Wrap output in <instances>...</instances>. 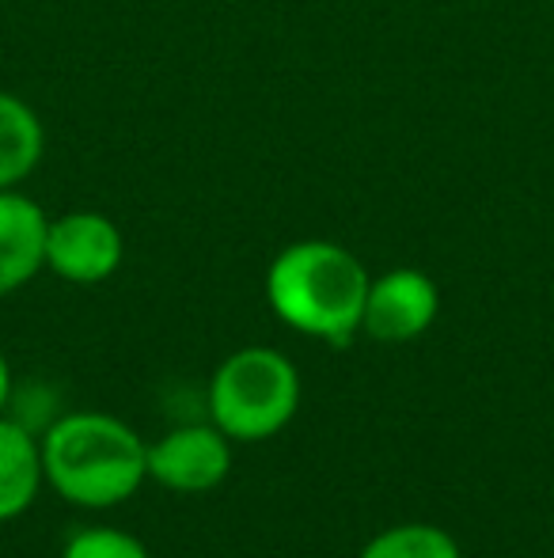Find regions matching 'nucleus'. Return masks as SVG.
Segmentation results:
<instances>
[{
	"mask_svg": "<svg viewBox=\"0 0 554 558\" xmlns=\"http://www.w3.org/2000/svg\"><path fill=\"white\" fill-rule=\"evenodd\" d=\"M365 263L331 240L288 243L267 270V301L274 316L293 331L346 345L361 331L365 296H369Z\"/></svg>",
	"mask_w": 554,
	"mask_h": 558,
	"instance_id": "f257e3e1",
	"label": "nucleus"
},
{
	"mask_svg": "<svg viewBox=\"0 0 554 558\" xmlns=\"http://www.w3.org/2000/svg\"><path fill=\"white\" fill-rule=\"evenodd\" d=\"M46 483L81 509H111L148 478V445L134 426L103 411L58 418L42 437Z\"/></svg>",
	"mask_w": 554,
	"mask_h": 558,
	"instance_id": "f03ea898",
	"label": "nucleus"
},
{
	"mask_svg": "<svg viewBox=\"0 0 554 558\" xmlns=\"http://www.w3.org/2000/svg\"><path fill=\"white\" fill-rule=\"evenodd\" d=\"M300 407V373L274 345H244L217 365L209 414L229 441H270Z\"/></svg>",
	"mask_w": 554,
	"mask_h": 558,
	"instance_id": "7ed1b4c3",
	"label": "nucleus"
},
{
	"mask_svg": "<svg viewBox=\"0 0 554 558\" xmlns=\"http://www.w3.org/2000/svg\"><path fill=\"white\" fill-rule=\"evenodd\" d=\"M126 258V235L107 214L76 209L46 228V266L61 281L73 286H99Z\"/></svg>",
	"mask_w": 554,
	"mask_h": 558,
	"instance_id": "20e7f679",
	"label": "nucleus"
},
{
	"mask_svg": "<svg viewBox=\"0 0 554 558\" xmlns=\"http://www.w3.org/2000/svg\"><path fill=\"white\" fill-rule=\"evenodd\" d=\"M232 471V441L221 429L178 426L148 445V478L175 494H206Z\"/></svg>",
	"mask_w": 554,
	"mask_h": 558,
	"instance_id": "39448f33",
	"label": "nucleus"
},
{
	"mask_svg": "<svg viewBox=\"0 0 554 558\" xmlns=\"http://www.w3.org/2000/svg\"><path fill=\"white\" fill-rule=\"evenodd\" d=\"M436 312H441L436 281L415 266H399L369 281L361 331L377 342H415L433 327Z\"/></svg>",
	"mask_w": 554,
	"mask_h": 558,
	"instance_id": "423d86ee",
	"label": "nucleus"
},
{
	"mask_svg": "<svg viewBox=\"0 0 554 558\" xmlns=\"http://www.w3.org/2000/svg\"><path fill=\"white\" fill-rule=\"evenodd\" d=\"M46 228L50 217L35 198L0 191V296H12L46 266Z\"/></svg>",
	"mask_w": 554,
	"mask_h": 558,
	"instance_id": "0eeeda50",
	"label": "nucleus"
},
{
	"mask_svg": "<svg viewBox=\"0 0 554 558\" xmlns=\"http://www.w3.org/2000/svg\"><path fill=\"white\" fill-rule=\"evenodd\" d=\"M42 483V441L27 426L0 414V524L27 513Z\"/></svg>",
	"mask_w": 554,
	"mask_h": 558,
	"instance_id": "6e6552de",
	"label": "nucleus"
},
{
	"mask_svg": "<svg viewBox=\"0 0 554 558\" xmlns=\"http://www.w3.org/2000/svg\"><path fill=\"white\" fill-rule=\"evenodd\" d=\"M46 148V130L35 107L12 92H0V191H15L38 168Z\"/></svg>",
	"mask_w": 554,
	"mask_h": 558,
	"instance_id": "1a4fd4ad",
	"label": "nucleus"
},
{
	"mask_svg": "<svg viewBox=\"0 0 554 558\" xmlns=\"http://www.w3.org/2000/svg\"><path fill=\"white\" fill-rule=\"evenodd\" d=\"M357 558H464V551H459L456 536H448L444 529L410 521L372 536Z\"/></svg>",
	"mask_w": 554,
	"mask_h": 558,
	"instance_id": "9d476101",
	"label": "nucleus"
},
{
	"mask_svg": "<svg viewBox=\"0 0 554 558\" xmlns=\"http://www.w3.org/2000/svg\"><path fill=\"white\" fill-rule=\"evenodd\" d=\"M61 558H152L137 536L122 529H84L65 544Z\"/></svg>",
	"mask_w": 554,
	"mask_h": 558,
	"instance_id": "9b49d317",
	"label": "nucleus"
},
{
	"mask_svg": "<svg viewBox=\"0 0 554 558\" xmlns=\"http://www.w3.org/2000/svg\"><path fill=\"white\" fill-rule=\"evenodd\" d=\"M8 396H12V365H8L4 350H0V414H4Z\"/></svg>",
	"mask_w": 554,
	"mask_h": 558,
	"instance_id": "f8f14e48",
	"label": "nucleus"
}]
</instances>
